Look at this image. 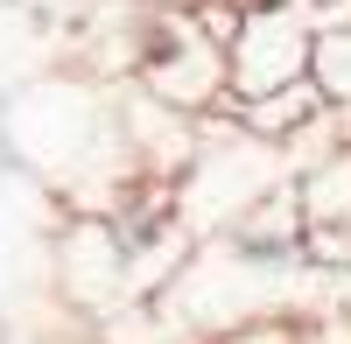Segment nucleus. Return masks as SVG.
<instances>
[{
	"label": "nucleus",
	"instance_id": "f257e3e1",
	"mask_svg": "<svg viewBox=\"0 0 351 344\" xmlns=\"http://www.w3.org/2000/svg\"><path fill=\"white\" fill-rule=\"evenodd\" d=\"M309 56H316V28L288 8V0H246L239 36H232V49H225L232 106H253V99H274V92H288V84H302Z\"/></svg>",
	"mask_w": 351,
	"mask_h": 344
},
{
	"label": "nucleus",
	"instance_id": "7ed1b4c3",
	"mask_svg": "<svg viewBox=\"0 0 351 344\" xmlns=\"http://www.w3.org/2000/svg\"><path fill=\"white\" fill-rule=\"evenodd\" d=\"M309 84H316V92H324V106L337 112V127L351 134V21H337V28H316Z\"/></svg>",
	"mask_w": 351,
	"mask_h": 344
},
{
	"label": "nucleus",
	"instance_id": "f03ea898",
	"mask_svg": "<svg viewBox=\"0 0 351 344\" xmlns=\"http://www.w3.org/2000/svg\"><path fill=\"white\" fill-rule=\"evenodd\" d=\"M295 197H302V225H351V140L295 169Z\"/></svg>",
	"mask_w": 351,
	"mask_h": 344
}]
</instances>
